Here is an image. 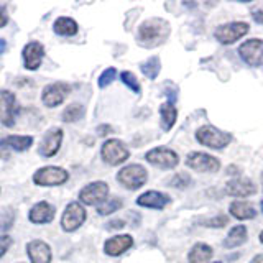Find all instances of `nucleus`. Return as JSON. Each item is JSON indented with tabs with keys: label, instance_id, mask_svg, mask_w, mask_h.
Returning <instances> with one entry per match:
<instances>
[{
	"label": "nucleus",
	"instance_id": "dca6fc26",
	"mask_svg": "<svg viewBox=\"0 0 263 263\" xmlns=\"http://www.w3.org/2000/svg\"><path fill=\"white\" fill-rule=\"evenodd\" d=\"M226 193L234 197H249L257 193V186L249 178H235L226 184Z\"/></svg>",
	"mask_w": 263,
	"mask_h": 263
},
{
	"label": "nucleus",
	"instance_id": "a18cd8bd",
	"mask_svg": "<svg viewBox=\"0 0 263 263\" xmlns=\"http://www.w3.org/2000/svg\"><path fill=\"white\" fill-rule=\"evenodd\" d=\"M212 263H220V261H212Z\"/></svg>",
	"mask_w": 263,
	"mask_h": 263
},
{
	"label": "nucleus",
	"instance_id": "412c9836",
	"mask_svg": "<svg viewBox=\"0 0 263 263\" xmlns=\"http://www.w3.org/2000/svg\"><path fill=\"white\" fill-rule=\"evenodd\" d=\"M31 143H33V137L30 135H10L0 142V145H2L5 150H13V152L28 150Z\"/></svg>",
	"mask_w": 263,
	"mask_h": 263
},
{
	"label": "nucleus",
	"instance_id": "aec40b11",
	"mask_svg": "<svg viewBox=\"0 0 263 263\" xmlns=\"http://www.w3.org/2000/svg\"><path fill=\"white\" fill-rule=\"evenodd\" d=\"M134 245V238L132 235H115L112 238L105 242L104 245V250L107 255H110V257H119L123 252H127L130 247Z\"/></svg>",
	"mask_w": 263,
	"mask_h": 263
},
{
	"label": "nucleus",
	"instance_id": "79ce46f5",
	"mask_svg": "<svg viewBox=\"0 0 263 263\" xmlns=\"http://www.w3.org/2000/svg\"><path fill=\"white\" fill-rule=\"evenodd\" d=\"M260 242L263 243V230H261V232H260Z\"/></svg>",
	"mask_w": 263,
	"mask_h": 263
},
{
	"label": "nucleus",
	"instance_id": "58836bf2",
	"mask_svg": "<svg viewBox=\"0 0 263 263\" xmlns=\"http://www.w3.org/2000/svg\"><path fill=\"white\" fill-rule=\"evenodd\" d=\"M123 226H125V222L123 220H112V222H109V229H122Z\"/></svg>",
	"mask_w": 263,
	"mask_h": 263
},
{
	"label": "nucleus",
	"instance_id": "e433bc0d",
	"mask_svg": "<svg viewBox=\"0 0 263 263\" xmlns=\"http://www.w3.org/2000/svg\"><path fill=\"white\" fill-rule=\"evenodd\" d=\"M110 132H112V127H110V125H99V127H97V134L101 135V137L109 135Z\"/></svg>",
	"mask_w": 263,
	"mask_h": 263
},
{
	"label": "nucleus",
	"instance_id": "f257e3e1",
	"mask_svg": "<svg viewBox=\"0 0 263 263\" xmlns=\"http://www.w3.org/2000/svg\"><path fill=\"white\" fill-rule=\"evenodd\" d=\"M170 35V23L161 18H150L138 28V43L146 48L161 45Z\"/></svg>",
	"mask_w": 263,
	"mask_h": 263
},
{
	"label": "nucleus",
	"instance_id": "c85d7f7f",
	"mask_svg": "<svg viewBox=\"0 0 263 263\" xmlns=\"http://www.w3.org/2000/svg\"><path fill=\"white\" fill-rule=\"evenodd\" d=\"M123 205V202H122V199L120 197H110L109 201H104L101 205L97 208V212L101 214V216H109V214H112V212H115V211H119L120 208Z\"/></svg>",
	"mask_w": 263,
	"mask_h": 263
},
{
	"label": "nucleus",
	"instance_id": "ddd939ff",
	"mask_svg": "<svg viewBox=\"0 0 263 263\" xmlns=\"http://www.w3.org/2000/svg\"><path fill=\"white\" fill-rule=\"evenodd\" d=\"M69 92H71V87L66 84V82H53V84H48L43 89L41 101H43L46 107H56L68 97Z\"/></svg>",
	"mask_w": 263,
	"mask_h": 263
},
{
	"label": "nucleus",
	"instance_id": "9d476101",
	"mask_svg": "<svg viewBox=\"0 0 263 263\" xmlns=\"http://www.w3.org/2000/svg\"><path fill=\"white\" fill-rule=\"evenodd\" d=\"M107 196H109V184H105L104 181H96L81 189L79 199L86 205H101Z\"/></svg>",
	"mask_w": 263,
	"mask_h": 263
},
{
	"label": "nucleus",
	"instance_id": "473e14b6",
	"mask_svg": "<svg viewBox=\"0 0 263 263\" xmlns=\"http://www.w3.org/2000/svg\"><path fill=\"white\" fill-rule=\"evenodd\" d=\"M115 76H117V71H115V68H109V69H105L101 76H99V87H107L109 84H112Z\"/></svg>",
	"mask_w": 263,
	"mask_h": 263
},
{
	"label": "nucleus",
	"instance_id": "1a4fd4ad",
	"mask_svg": "<svg viewBox=\"0 0 263 263\" xmlns=\"http://www.w3.org/2000/svg\"><path fill=\"white\" fill-rule=\"evenodd\" d=\"M186 164L189 168L199 173H216L220 170V161L216 156L202 153V152H193L186 156Z\"/></svg>",
	"mask_w": 263,
	"mask_h": 263
},
{
	"label": "nucleus",
	"instance_id": "6e6552de",
	"mask_svg": "<svg viewBox=\"0 0 263 263\" xmlns=\"http://www.w3.org/2000/svg\"><path fill=\"white\" fill-rule=\"evenodd\" d=\"M145 160L148 163H152L153 166H158L163 170H171L178 166L179 163V156L176 155V152L170 150V148L164 146H156L153 150H150L145 155Z\"/></svg>",
	"mask_w": 263,
	"mask_h": 263
},
{
	"label": "nucleus",
	"instance_id": "39448f33",
	"mask_svg": "<svg viewBox=\"0 0 263 263\" xmlns=\"http://www.w3.org/2000/svg\"><path fill=\"white\" fill-rule=\"evenodd\" d=\"M101 155H102V160L107 164H110V166H117V164H122L123 161L128 160L130 152L123 142L112 138V140H107V142L102 145Z\"/></svg>",
	"mask_w": 263,
	"mask_h": 263
},
{
	"label": "nucleus",
	"instance_id": "20e7f679",
	"mask_svg": "<svg viewBox=\"0 0 263 263\" xmlns=\"http://www.w3.org/2000/svg\"><path fill=\"white\" fill-rule=\"evenodd\" d=\"M250 27L249 23L245 22H230V23H224L220 27L216 28L214 31V36L222 45H232L237 40H240L242 36H245L249 33Z\"/></svg>",
	"mask_w": 263,
	"mask_h": 263
},
{
	"label": "nucleus",
	"instance_id": "7ed1b4c3",
	"mask_svg": "<svg viewBox=\"0 0 263 263\" xmlns=\"http://www.w3.org/2000/svg\"><path fill=\"white\" fill-rule=\"evenodd\" d=\"M117 179L123 187L130 189V191H135V189H140L146 183L148 173L142 164H128V166L119 171Z\"/></svg>",
	"mask_w": 263,
	"mask_h": 263
},
{
	"label": "nucleus",
	"instance_id": "f704fd0d",
	"mask_svg": "<svg viewBox=\"0 0 263 263\" xmlns=\"http://www.w3.org/2000/svg\"><path fill=\"white\" fill-rule=\"evenodd\" d=\"M12 245V238L8 235H0V258L4 257V255L7 253V250L10 249Z\"/></svg>",
	"mask_w": 263,
	"mask_h": 263
},
{
	"label": "nucleus",
	"instance_id": "ea45409f",
	"mask_svg": "<svg viewBox=\"0 0 263 263\" xmlns=\"http://www.w3.org/2000/svg\"><path fill=\"white\" fill-rule=\"evenodd\" d=\"M250 263H263V253L257 255V257H253Z\"/></svg>",
	"mask_w": 263,
	"mask_h": 263
},
{
	"label": "nucleus",
	"instance_id": "f3484780",
	"mask_svg": "<svg viewBox=\"0 0 263 263\" xmlns=\"http://www.w3.org/2000/svg\"><path fill=\"white\" fill-rule=\"evenodd\" d=\"M170 196L160 191H146L137 199V204L148 209H164L170 204Z\"/></svg>",
	"mask_w": 263,
	"mask_h": 263
},
{
	"label": "nucleus",
	"instance_id": "393cba45",
	"mask_svg": "<svg viewBox=\"0 0 263 263\" xmlns=\"http://www.w3.org/2000/svg\"><path fill=\"white\" fill-rule=\"evenodd\" d=\"M247 240V227L245 226H235L230 229L229 235L224 240L226 249H235V247H240Z\"/></svg>",
	"mask_w": 263,
	"mask_h": 263
},
{
	"label": "nucleus",
	"instance_id": "c03bdc74",
	"mask_svg": "<svg viewBox=\"0 0 263 263\" xmlns=\"http://www.w3.org/2000/svg\"><path fill=\"white\" fill-rule=\"evenodd\" d=\"M261 189H263V173H261Z\"/></svg>",
	"mask_w": 263,
	"mask_h": 263
},
{
	"label": "nucleus",
	"instance_id": "f8f14e48",
	"mask_svg": "<svg viewBox=\"0 0 263 263\" xmlns=\"http://www.w3.org/2000/svg\"><path fill=\"white\" fill-rule=\"evenodd\" d=\"M86 220V209L79 202H71L66 208L63 217H61V227L66 232H74L78 230Z\"/></svg>",
	"mask_w": 263,
	"mask_h": 263
},
{
	"label": "nucleus",
	"instance_id": "7c9ffc66",
	"mask_svg": "<svg viewBox=\"0 0 263 263\" xmlns=\"http://www.w3.org/2000/svg\"><path fill=\"white\" fill-rule=\"evenodd\" d=\"M191 176L187 173H178V175L173 176V179L170 181V186L176 187V189H186L191 186Z\"/></svg>",
	"mask_w": 263,
	"mask_h": 263
},
{
	"label": "nucleus",
	"instance_id": "6ab92c4d",
	"mask_svg": "<svg viewBox=\"0 0 263 263\" xmlns=\"http://www.w3.org/2000/svg\"><path fill=\"white\" fill-rule=\"evenodd\" d=\"M28 219L33 224H48L54 219V208L46 201L38 202L30 209Z\"/></svg>",
	"mask_w": 263,
	"mask_h": 263
},
{
	"label": "nucleus",
	"instance_id": "cd10ccee",
	"mask_svg": "<svg viewBox=\"0 0 263 263\" xmlns=\"http://www.w3.org/2000/svg\"><path fill=\"white\" fill-rule=\"evenodd\" d=\"M84 112H86L84 105H81V104H78V102H74V104H71V105L66 107L61 117H63V122H66V123H72V122L81 120V119H82V115H84Z\"/></svg>",
	"mask_w": 263,
	"mask_h": 263
},
{
	"label": "nucleus",
	"instance_id": "4c0bfd02",
	"mask_svg": "<svg viewBox=\"0 0 263 263\" xmlns=\"http://www.w3.org/2000/svg\"><path fill=\"white\" fill-rule=\"evenodd\" d=\"M252 18L257 22V23H260V25H263V10H257V12H253L252 13Z\"/></svg>",
	"mask_w": 263,
	"mask_h": 263
},
{
	"label": "nucleus",
	"instance_id": "a878e982",
	"mask_svg": "<svg viewBox=\"0 0 263 263\" xmlns=\"http://www.w3.org/2000/svg\"><path fill=\"white\" fill-rule=\"evenodd\" d=\"M56 35H61V36H72L78 33V23L74 22L72 18H68V16H61L54 22V27H53Z\"/></svg>",
	"mask_w": 263,
	"mask_h": 263
},
{
	"label": "nucleus",
	"instance_id": "bb28decb",
	"mask_svg": "<svg viewBox=\"0 0 263 263\" xmlns=\"http://www.w3.org/2000/svg\"><path fill=\"white\" fill-rule=\"evenodd\" d=\"M140 69L145 74L148 79H156L158 78V74L161 71V63H160V58L158 56H152L148 58L146 61H143L140 64Z\"/></svg>",
	"mask_w": 263,
	"mask_h": 263
},
{
	"label": "nucleus",
	"instance_id": "0eeeda50",
	"mask_svg": "<svg viewBox=\"0 0 263 263\" xmlns=\"http://www.w3.org/2000/svg\"><path fill=\"white\" fill-rule=\"evenodd\" d=\"M238 54H240L242 61L252 66V68H260V66H263V40H247L238 48Z\"/></svg>",
	"mask_w": 263,
	"mask_h": 263
},
{
	"label": "nucleus",
	"instance_id": "c9c22d12",
	"mask_svg": "<svg viewBox=\"0 0 263 263\" xmlns=\"http://www.w3.org/2000/svg\"><path fill=\"white\" fill-rule=\"evenodd\" d=\"M8 22V16H7V12H5V5L0 4V28L5 27Z\"/></svg>",
	"mask_w": 263,
	"mask_h": 263
},
{
	"label": "nucleus",
	"instance_id": "4be33fe9",
	"mask_svg": "<svg viewBox=\"0 0 263 263\" xmlns=\"http://www.w3.org/2000/svg\"><path fill=\"white\" fill-rule=\"evenodd\" d=\"M229 211L238 220H249L257 216V209H255L250 202H245V201H234L229 205Z\"/></svg>",
	"mask_w": 263,
	"mask_h": 263
},
{
	"label": "nucleus",
	"instance_id": "c756f323",
	"mask_svg": "<svg viewBox=\"0 0 263 263\" xmlns=\"http://www.w3.org/2000/svg\"><path fill=\"white\" fill-rule=\"evenodd\" d=\"M120 79H122L123 84L128 86V87L132 89V92H135V94H140V92H142V87H140V82H138V79L135 78V74H134V72H130V71H123V72L120 74Z\"/></svg>",
	"mask_w": 263,
	"mask_h": 263
},
{
	"label": "nucleus",
	"instance_id": "a211bd4d",
	"mask_svg": "<svg viewBox=\"0 0 263 263\" xmlns=\"http://www.w3.org/2000/svg\"><path fill=\"white\" fill-rule=\"evenodd\" d=\"M27 253L31 263H49L51 261V249L43 240H31L27 245Z\"/></svg>",
	"mask_w": 263,
	"mask_h": 263
},
{
	"label": "nucleus",
	"instance_id": "4468645a",
	"mask_svg": "<svg viewBox=\"0 0 263 263\" xmlns=\"http://www.w3.org/2000/svg\"><path fill=\"white\" fill-rule=\"evenodd\" d=\"M63 142V130L61 128H51L45 135V138L41 140V146H40V155H43L45 158H51L58 152H60V146Z\"/></svg>",
	"mask_w": 263,
	"mask_h": 263
},
{
	"label": "nucleus",
	"instance_id": "72a5a7b5",
	"mask_svg": "<svg viewBox=\"0 0 263 263\" xmlns=\"http://www.w3.org/2000/svg\"><path fill=\"white\" fill-rule=\"evenodd\" d=\"M229 224V219L226 216H216L212 219H204L202 224L204 227H226Z\"/></svg>",
	"mask_w": 263,
	"mask_h": 263
},
{
	"label": "nucleus",
	"instance_id": "423d86ee",
	"mask_svg": "<svg viewBox=\"0 0 263 263\" xmlns=\"http://www.w3.org/2000/svg\"><path fill=\"white\" fill-rule=\"evenodd\" d=\"M69 179V173L60 166H45L40 168L33 175V183L38 186H60Z\"/></svg>",
	"mask_w": 263,
	"mask_h": 263
},
{
	"label": "nucleus",
	"instance_id": "f03ea898",
	"mask_svg": "<svg viewBox=\"0 0 263 263\" xmlns=\"http://www.w3.org/2000/svg\"><path fill=\"white\" fill-rule=\"evenodd\" d=\"M196 140L201 145L212 148V150H222V148H226L230 142H232V134L219 130L214 125H204L201 128H197Z\"/></svg>",
	"mask_w": 263,
	"mask_h": 263
},
{
	"label": "nucleus",
	"instance_id": "b1692460",
	"mask_svg": "<svg viewBox=\"0 0 263 263\" xmlns=\"http://www.w3.org/2000/svg\"><path fill=\"white\" fill-rule=\"evenodd\" d=\"M160 117H161V128L164 132H168L173 128V125L176 123V117H178V109L175 107V104L171 102H164L160 107Z\"/></svg>",
	"mask_w": 263,
	"mask_h": 263
},
{
	"label": "nucleus",
	"instance_id": "2eb2a0df",
	"mask_svg": "<svg viewBox=\"0 0 263 263\" xmlns=\"http://www.w3.org/2000/svg\"><path fill=\"white\" fill-rule=\"evenodd\" d=\"M23 63H25V68L30 69V71H35L40 68L41 60L45 56V48L38 41H30V43L23 48Z\"/></svg>",
	"mask_w": 263,
	"mask_h": 263
},
{
	"label": "nucleus",
	"instance_id": "5701e85b",
	"mask_svg": "<svg viewBox=\"0 0 263 263\" xmlns=\"http://www.w3.org/2000/svg\"><path fill=\"white\" fill-rule=\"evenodd\" d=\"M214 255V250L212 247L208 245V243H196L193 245V249L189 250L187 253V261L189 263H205L212 258Z\"/></svg>",
	"mask_w": 263,
	"mask_h": 263
},
{
	"label": "nucleus",
	"instance_id": "9b49d317",
	"mask_svg": "<svg viewBox=\"0 0 263 263\" xmlns=\"http://www.w3.org/2000/svg\"><path fill=\"white\" fill-rule=\"evenodd\" d=\"M18 114L16 97L10 90H0V122L5 127H13Z\"/></svg>",
	"mask_w": 263,
	"mask_h": 263
},
{
	"label": "nucleus",
	"instance_id": "2f4dec72",
	"mask_svg": "<svg viewBox=\"0 0 263 263\" xmlns=\"http://www.w3.org/2000/svg\"><path fill=\"white\" fill-rule=\"evenodd\" d=\"M13 220H15V211L13 209L8 208V209L0 212V229H4V230L10 229Z\"/></svg>",
	"mask_w": 263,
	"mask_h": 263
},
{
	"label": "nucleus",
	"instance_id": "a19ab883",
	"mask_svg": "<svg viewBox=\"0 0 263 263\" xmlns=\"http://www.w3.org/2000/svg\"><path fill=\"white\" fill-rule=\"evenodd\" d=\"M7 49V43H5V40L0 38V56H2V53Z\"/></svg>",
	"mask_w": 263,
	"mask_h": 263
},
{
	"label": "nucleus",
	"instance_id": "37998d69",
	"mask_svg": "<svg viewBox=\"0 0 263 263\" xmlns=\"http://www.w3.org/2000/svg\"><path fill=\"white\" fill-rule=\"evenodd\" d=\"M260 208H261V212H263V199H261V202H260Z\"/></svg>",
	"mask_w": 263,
	"mask_h": 263
}]
</instances>
